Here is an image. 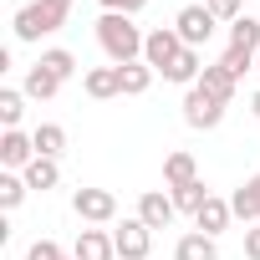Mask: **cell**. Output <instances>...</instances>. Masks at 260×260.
Listing matches in <instances>:
<instances>
[{
	"instance_id": "30",
	"label": "cell",
	"mask_w": 260,
	"mask_h": 260,
	"mask_svg": "<svg viewBox=\"0 0 260 260\" xmlns=\"http://www.w3.org/2000/svg\"><path fill=\"white\" fill-rule=\"evenodd\" d=\"M97 6H102V11H117V16H138L148 0H97Z\"/></svg>"
},
{
	"instance_id": "14",
	"label": "cell",
	"mask_w": 260,
	"mask_h": 260,
	"mask_svg": "<svg viewBox=\"0 0 260 260\" xmlns=\"http://www.w3.org/2000/svg\"><path fill=\"white\" fill-rule=\"evenodd\" d=\"M194 179H199L194 153H184V148H179V153H169V158H164V184H169V189H184V184H194Z\"/></svg>"
},
{
	"instance_id": "5",
	"label": "cell",
	"mask_w": 260,
	"mask_h": 260,
	"mask_svg": "<svg viewBox=\"0 0 260 260\" xmlns=\"http://www.w3.org/2000/svg\"><path fill=\"white\" fill-rule=\"evenodd\" d=\"M214 26H219V21L209 16V6H184V11L174 16V31H179V41H184V46H194V51H199V46L214 36Z\"/></svg>"
},
{
	"instance_id": "34",
	"label": "cell",
	"mask_w": 260,
	"mask_h": 260,
	"mask_svg": "<svg viewBox=\"0 0 260 260\" xmlns=\"http://www.w3.org/2000/svg\"><path fill=\"white\" fill-rule=\"evenodd\" d=\"M250 112H255V122H260V92H255V97H250Z\"/></svg>"
},
{
	"instance_id": "7",
	"label": "cell",
	"mask_w": 260,
	"mask_h": 260,
	"mask_svg": "<svg viewBox=\"0 0 260 260\" xmlns=\"http://www.w3.org/2000/svg\"><path fill=\"white\" fill-rule=\"evenodd\" d=\"M72 209H77V219H87V224H107V219L117 214V199H112V189H77V194H72Z\"/></svg>"
},
{
	"instance_id": "11",
	"label": "cell",
	"mask_w": 260,
	"mask_h": 260,
	"mask_svg": "<svg viewBox=\"0 0 260 260\" xmlns=\"http://www.w3.org/2000/svg\"><path fill=\"white\" fill-rule=\"evenodd\" d=\"M72 260H117L112 235H107V230H82L77 245H72Z\"/></svg>"
},
{
	"instance_id": "31",
	"label": "cell",
	"mask_w": 260,
	"mask_h": 260,
	"mask_svg": "<svg viewBox=\"0 0 260 260\" xmlns=\"http://www.w3.org/2000/svg\"><path fill=\"white\" fill-rule=\"evenodd\" d=\"M245 255H250V260H260V224H255V230H245Z\"/></svg>"
},
{
	"instance_id": "36",
	"label": "cell",
	"mask_w": 260,
	"mask_h": 260,
	"mask_svg": "<svg viewBox=\"0 0 260 260\" xmlns=\"http://www.w3.org/2000/svg\"><path fill=\"white\" fill-rule=\"evenodd\" d=\"M67 260H72V255H67Z\"/></svg>"
},
{
	"instance_id": "35",
	"label": "cell",
	"mask_w": 260,
	"mask_h": 260,
	"mask_svg": "<svg viewBox=\"0 0 260 260\" xmlns=\"http://www.w3.org/2000/svg\"><path fill=\"white\" fill-rule=\"evenodd\" d=\"M255 72H260V56H255Z\"/></svg>"
},
{
	"instance_id": "23",
	"label": "cell",
	"mask_w": 260,
	"mask_h": 260,
	"mask_svg": "<svg viewBox=\"0 0 260 260\" xmlns=\"http://www.w3.org/2000/svg\"><path fill=\"white\" fill-rule=\"evenodd\" d=\"M230 209H235V219L260 224V199H255V189H250V184H240V189L230 194Z\"/></svg>"
},
{
	"instance_id": "9",
	"label": "cell",
	"mask_w": 260,
	"mask_h": 260,
	"mask_svg": "<svg viewBox=\"0 0 260 260\" xmlns=\"http://www.w3.org/2000/svg\"><path fill=\"white\" fill-rule=\"evenodd\" d=\"M174 214H179V204H174V194H164V189H148V194L138 199V219H143L148 230H169Z\"/></svg>"
},
{
	"instance_id": "29",
	"label": "cell",
	"mask_w": 260,
	"mask_h": 260,
	"mask_svg": "<svg viewBox=\"0 0 260 260\" xmlns=\"http://www.w3.org/2000/svg\"><path fill=\"white\" fill-rule=\"evenodd\" d=\"M26 260H67V255H61V245H56V240H36V245L26 250Z\"/></svg>"
},
{
	"instance_id": "24",
	"label": "cell",
	"mask_w": 260,
	"mask_h": 260,
	"mask_svg": "<svg viewBox=\"0 0 260 260\" xmlns=\"http://www.w3.org/2000/svg\"><path fill=\"white\" fill-rule=\"evenodd\" d=\"M21 112H26V92L0 87V122H6V127H21Z\"/></svg>"
},
{
	"instance_id": "3",
	"label": "cell",
	"mask_w": 260,
	"mask_h": 260,
	"mask_svg": "<svg viewBox=\"0 0 260 260\" xmlns=\"http://www.w3.org/2000/svg\"><path fill=\"white\" fill-rule=\"evenodd\" d=\"M112 250H117V260H148V250H153V230L133 214V219H122L117 230H112Z\"/></svg>"
},
{
	"instance_id": "33",
	"label": "cell",
	"mask_w": 260,
	"mask_h": 260,
	"mask_svg": "<svg viewBox=\"0 0 260 260\" xmlns=\"http://www.w3.org/2000/svg\"><path fill=\"white\" fill-rule=\"evenodd\" d=\"M245 184H250V189H255V199H260V174H250V179H245Z\"/></svg>"
},
{
	"instance_id": "32",
	"label": "cell",
	"mask_w": 260,
	"mask_h": 260,
	"mask_svg": "<svg viewBox=\"0 0 260 260\" xmlns=\"http://www.w3.org/2000/svg\"><path fill=\"white\" fill-rule=\"evenodd\" d=\"M51 11H61V16H72V0H46Z\"/></svg>"
},
{
	"instance_id": "12",
	"label": "cell",
	"mask_w": 260,
	"mask_h": 260,
	"mask_svg": "<svg viewBox=\"0 0 260 260\" xmlns=\"http://www.w3.org/2000/svg\"><path fill=\"white\" fill-rule=\"evenodd\" d=\"M82 87H87V97H97V102L122 97V77H117V67H92V72L82 77Z\"/></svg>"
},
{
	"instance_id": "27",
	"label": "cell",
	"mask_w": 260,
	"mask_h": 260,
	"mask_svg": "<svg viewBox=\"0 0 260 260\" xmlns=\"http://www.w3.org/2000/svg\"><path fill=\"white\" fill-rule=\"evenodd\" d=\"M219 67H224V72H230V77L240 82L245 72H255V56H250V51H235V46H230V51L219 56Z\"/></svg>"
},
{
	"instance_id": "15",
	"label": "cell",
	"mask_w": 260,
	"mask_h": 260,
	"mask_svg": "<svg viewBox=\"0 0 260 260\" xmlns=\"http://www.w3.org/2000/svg\"><path fill=\"white\" fill-rule=\"evenodd\" d=\"M174 260H219V245L209 240V235H199V230H189L179 245H174Z\"/></svg>"
},
{
	"instance_id": "26",
	"label": "cell",
	"mask_w": 260,
	"mask_h": 260,
	"mask_svg": "<svg viewBox=\"0 0 260 260\" xmlns=\"http://www.w3.org/2000/svg\"><path fill=\"white\" fill-rule=\"evenodd\" d=\"M41 67H46L51 77H61V82H67V77L77 72V56H72L67 46H51V51H41Z\"/></svg>"
},
{
	"instance_id": "10",
	"label": "cell",
	"mask_w": 260,
	"mask_h": 260,
	"mask_svg": "<svg viewBox=\"0 0 260 260\" xmlns=\"http://www.w3.org/2000/svg\"><path fill=\"white\" fill-rule=\"evenodd\" d=\"M230 219H235V209H230V199H214L209 194V204L194 214V224H199V235H209V240H219L224 230H230Z\"/></svg>"
},
{
	"instance_id": "18",
	"label": "cell",
	"mask_w": 260,
	"mask_h": 260,
	"mask_svg": "<svg viewBox=\"0 0 260 260\" xmlns=\"http://www.w3.org/2000/svg\"><path fill=\"white\" fill-rule=\"evenodd\" d=\"M199 72H204L199 51H194V46H184V51H179V61H174L164 77H169V82H179V87H194V82H199Z\"/></svg>"
},
{
	"instance_id": "28",
	"label": "cell",
	"mask_w": 260,
	"mask_h": 260,
	"mask_svg": "<svg viewBox=\"0 0 260 260\" xmlns=\"http://www.w3.org/2000/svg\"><path fill=\"white\" fill-rule=\"evenodd\" d=\"M204 6H209V16H214V21H230V26L240 21V0H204Z\"/></svg>"
},
{
	"instance_id": "25",
	"label": "cell",
	"mask_w": 260,
	"mask_h": 260,
	"mask_svg": "<svg viewBox=\"0 0 260 260\" xmlns=\"http://www.w3.org/2000/svg\"><path fill=\"white\" fill-rule=\"evenodd\" d=\"M26 174H0V209H21V199H26Z\"/></svg>"
},
{
	"instance_id": "22",
	"label": "cell",
	"mask_w": 260,
	"mask_h": 260,
	"mask_svg": "<svg viewBox=\"0 0 260 260\" xmlns=\"http://www.w3.org/2000/svg\"><path fill=\"white\" fill-rule=\"evenodd\" d=\"M174 194V204L184 209V214H199L204 204H209V189H204V179H194V184H184V189H169Z\"/></svg>"
},
{
	"instance_id": "6",
	"label": "cell",
	"mask_w": 260,
	"mask_h": 260,
	"mask_svg": "<svg viewBox=\"0 0 260 260\" xmlns=\"http://www.w3.org/2000/svg\"><path fill=\"white\" fill-rule=\"evenodd\" d=\"M179 51H184V41H179L174 26H158V31H148V41H143V61H148L153 72H169V67L179 61Z\"/></svg>"
},
{
	"instance_id": "20",
	"label": "cell",
	"mask_w": 260,
	"mask_h": 260,
	"mask_svg": "<svg viewBox=\"0 0 260 260\" xmlns=\"http://www.w3.org/2000/svg\"><path fill=\"white\" fill-rule=\"evenodd\" d=\"M230 46H235V51L260 56V21H255V16H240V21L230 26Z\"/></svg>"
},
{
	"instance_id": "8",
	"label": "cell",
	"mask_w": 260,
	"mask_h": 260,
	"mask_svg": "<svg viewBox=\"0 0 260 260\" xmlns=\"http://www.w3.org/2000/svg\"><path fill=\"white\" fill-rule=\"evenodd\" d=\"M31 158H36V143H31V133H21V127H6L0 133V164H6V174H26L31 169Z\"/></svg>"
},
{
	"instance_id": "17",
	"label": "cell",
	"mask_w": 260,
	"mask_h": 260,
	"mask_svg": "<svg viewBox=\"0 0 260 260\" xmlns=\"http://www.w3.org/2000/svg\"><path fill=\"white\" fill-rule=\"evenodd\" d=\"M31 143H36V158H61V148H67V127H61V122H41L36 133H31Z\"/></svg>"
},
{
	"instance_id": "4",
	"label": "cell",
	"mask_w": 260,
	"mask_h": 260,
	"mask_svg": "<svg viewBox=\"0 0 260 260\" xmlns=\"http://www.w3.org/2000/svg\"><path fill=\"white\" fill-rule=\"evenodd\" d=\"M184 122L199 127V133H214V127L224 122V102H214L204 87H189L184 92Z\"/></svg>"
},
{
	"instance_id": "2",
	"label": "cell",
	"mask_w": 260,
	"mask_h": 260,
	"mask_svg": "<svg viewBox=\"0 0 260 260\" xmlns=\"http://www.w3.org/2000/svg\"><path fill=\"white\" fill-rule=\"evenodd\" d=\"M61 26H67V16H61V11H51L46 0H31V6H21V11L11 16L16 41H41V36H56Z\"/></svg>"
},
{
	"instance_id": "13",
	"label": "cell",
	"mask_w": 260,
	"mask_h": 260,
	"mask_svg": "<svg viewBox=\"0 0 260 260\" xmlns=\"http://www.w3.org/2000/svg\"><path fill=\"white\" fill-rule=\"evenodd\" d=\"M194 87H204V92H209L214 102H224V107L235 102V77H230V72L219 67V61H209V67L199 72V82H194Z\"/></svg>"
},
{
	"instance_id": "19",
	"label": "cell",
	"mask_w": 260,
	"mask_h": 260,
	"mask_svg": "<svg viewBox=\"0 0 260 260\" xmlns=\"http://www.w3.org/2000/svg\"><path fill=\"white\" fill-rule=\"evenodd\" d=\"M21 92H26V97H36V102H46V97H56V92H61V77H51V72L36 61V67L26 72V87H21Z\"/></svg>"
},
{
	"instance_id": "21",
	"label": "cell",
	"mask_w": 260,
	"mask_h": 260,
	"mask_svg": "<svg viewBox=\"0 0 260 260\" xmlns=\"http://www.w3.org/2000/svg\"><path fill=\"white\" fill-rule=\"evenodd\" d=\"M26 184H31V189H41V194H46V189H56V184H61V164H56V158H31Z\"/></svg>"
},
{
	"instance_id": "16",
	"label": "cell",
	"mask_w": 260,
	"mask_h": 260,
	"mask_svg": "<svg viewBox=\"0 0 260 260\" xmlns=\"http://www.w3.org/2000/svg\"><path fill=\"white\" fill-rule=\"evenodd\" d=\"M117 77H122V97H143L158 72H153L148 61H127V67H117Z\"/></svg>"
},
{
	"instance_id": "1",
	"label": "cell",
	"mask_w": 260,
	"mask_h": 260,
	"mask_svg": "<svg viewBox=\"0 0 260 260\" xmlns=\"http://www.w3.org/2000/svg\"><path fill=\"white\" fill-rule=\"evenodd\" d=\"M143 31L133 26V16H117V11H102L97 16V46L107 51L112 67H127V61H143Z\"/></svg>"
}]
</instances>
